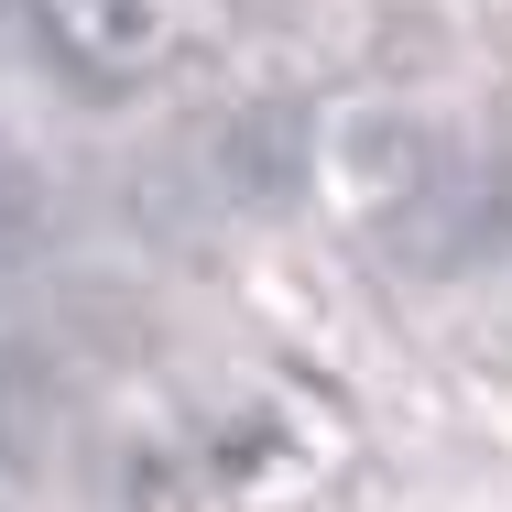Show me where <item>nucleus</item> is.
<instances>
[{
  "label": "nucleus",
  "mask_w": 512,
  "mask_h": 512,
  "mask_svg": "<svg viewBox=\"0 0 512 512\" xmlns=\"http://www.w3.org/2000/svg\"><path fill=\"white\" fill-rule=\"evenodd\" d=\"M393 262L414 273H480L512 251V153H480V164H414L404 207L382 218Z\"/></svg>",
  "instance_id": "1"
},
{
  "label": "nucleus",
  "mask_w": 512,
  "mask_h": 512,
  "mask_svg": "<svg viewBox=\"0 0 512 512\" xmlns=\"http://www.w3.org/2000/svg\"><path fill=\"white\" fill-rule=\"evenodd\" d=\"M306 164H316L306 109H229L207 131V186L229 207H295L306 197Z\"/></svg>",
  "instance_id": "2"
}]
</instances>
